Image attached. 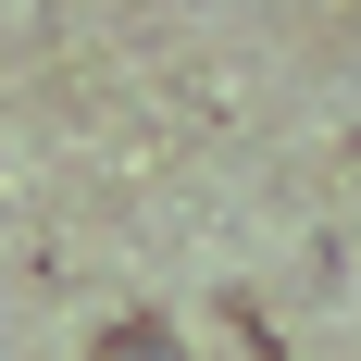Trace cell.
<instances>
[{
  "instance_id": "6da1fadb",
  "label": "cell",
  "mask_w": 361,
  "mask_h": 361,
  "mask_svg": "<svg viewBox=\"0 0 361 361\" xmlns=\"http://www.w3.org/2000/svg\"><path fill=\"white\" fill-rule=\"evenodd\" d=\"M87 361H200V349H187V336L162 324V312H112V324H100V349H87Z\"/></svg>"
}]
</instances>
